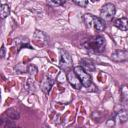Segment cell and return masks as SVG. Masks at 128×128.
Returning <instances> with one entry per match:
<instances>
[{
  "mask_svg": "<svg viewBox=\"0 0 128 128\" xmlns=\"http://www.w3.org/2000/svg\"><path fill=\"white\" fill-rule=\"evenodd\" d=\"M74 72L76 73V75L80 79V81L82 83V86L87 88L88 91H97V87L92 83L91 76L82 67H80V66L74 67Z\"/></svg>",
  "mask_w": 128,
  "mask_h": 128,
  "instance_id": "2",
  "label": "cell"
},
{
  "mask_svg": "<svg viewBox=\"0 0 128 128\" xmlns=\"http://www.w3.org/2000/svg\"><path fill=\"white\" fill-rule=\"evenodd\" d=\"M28 70H27V72L30 74V75H32V76H35L36 74H37V67L35 66V65H33V64H30L28 67Z\"/></svg>",
  "mask_w": 128,
  "mask_h": 128,
  "instance_id": "18",
  "label": "cell"
},
{
  "mask_svg": "<svg viewBox=\"0 0 128 128\" xmlns=\"http://www.w3.org/2000/svg\"><path fill=\"white\" fill-rule=\"evenodd\" d=\"M32 40L37 46H46L49 42L48 36L43 31H40V30H35Z\"/></svg>",
  "mask_w": 128,
  "mask_h": 128,
  "instance_id": "6",
  "label": "cell"
},
{
  "mask_svg": "<svg viewBox=\"0 0 128 128\" xmlns=\"http://www.w3.org/2000/svg\"><path fill=\"white\" fill-rule=\"evenodd\" d=\"M112 61L115 62H123L128 60V49L126 50H115L111 56H110Z\"/></svg>",
  "mask_w": 128,
  "mask_h": 128,
  "instance_id": "8",
  "label": "cell"
},
{
  "mask_svg": "<svg viewBox=\"0 0 128 128\" xmlns=\"http://www.w3.org/2000/svg\"><path fill=\"white\" fill-rule=\"evenodd\" d=\"M59 67L63 71H66V72H69L72 68V58H71L70 54L63 49H60Z\"/></svg>",
  "mask_w": 128,
  "mask_h": 128,
  "instance_id": "4",
  "label": "cell"
},
{
  "mask_svg": "<svg viewBox=\"0 0 128 128\" xmlns=\"http://www.w3.org/2000/svg\"><path fill=\"white\" fill-rule=\"evenodd\" d=\"M5 115L7 116V118H9V119H11V120H17V119L20 117V114H19L18 110L15 109V108H9V109L6 111Z\"/></svg>",
  "mask_w": 128,
  "mask_h": 128,
  "instance_id": "13",
  "label": "cell"
},
{
  "mask_svg": "<svg viewBox=\"0 0 128 128\" xmlns=\"http://www.w3.org/2000/svg\"><path fill=\"white\" fill-rule=\"evenodd\" d=\"M38 84L35 82V80L34 79H31V78H29V79H27V82H26V88L29 90V91H31V92H36L37 90H38Z\"/></svg>",
  "mask_w": 128,
  "mask_h": 128,
  "instance_id": "15",
  "label": "cell"
},
{
  "mask_svg": "<svg viewBox=\"0 0 128 128\" xmlns=\"http://www.w3.org/2000/svg\"><path fill=\"white\" fill-rule=\"evenodd\" d=\"M26 70H28V68H26L25 65H23L22 63L16 65V67H15V71L17 73H23V72H26Z\"/></svg>",
  "mask_w": 128,
  "mask_h": 128,
  "instance_id": "20",
  "label": "cell"
},
{
  "mask_svg": "<svg viewBox=\"0 0 128 128\" xmlns=\"http://www.w3.org/2000/svg\"><path fill=\"white\" fill-rule=\"evenodd\" d=\"M73 2L75 3V4H77L78 6H80V7H86L87 5H88V1L87 0H73Z\"/></svg>",
  "mask_w": 128,
  "mask_h": 128,
  "instance_id": "21",
  "label": "cell"
},
{
  "mask_svg": "<svg viewBox=\"0 0 128 128\" xmlns=\"http://www.w3.org/2000/svg\"><path fill=\"white\" fill-rule=\"evenodd\" d=\"M114 125H115V121H114L113 119H110V120L107 121V126H109V127H113Z\"/></svg>",
  "mask_w": 128,
  "mask_h": 128,
  "instance_id": "22",
  "label": "cell"
},
{
  "mask_svg": "<svg viewBox=\"0 0 128 128\" xmlns=\"http://www.w3.org/2000/svg\"><path fill=\"white\" fill-rule=\"evenodd\" d=\"M10 13V7L8 4H2L0 6V17L2 19L6 18Z\"/></svg>",
  "mask_w": 128,
  "mask_h": 128,
  "instance_id": "16",
  "label": "cell"
},
{
  "mask_svg": "<svg viewBox=\"0 0 128 128\" xmlns=\"http://www.w3.org/2000/svg\"><path fill=\"white\" fill-rule=\"evenodd\" d=\"M42 128H49V127H48V126H43Z\"/></svg>",
  "mask_w": 128,
  "mask_h": 128,
  "instance_id": "24",
  "label": "cell"
},
{
  "mask_svg": "<svg viewBox=\"0 0 128 128\" xmlns=\"http://www.w3.org/2000/svg\"><path fill=\"white\" fill-rule=\"evenodd\" d=\"M116 8L112 3H106L102 6L100 11V18L104 21H111L115 15Z\"/></svg>",
  "mask_w": 128,
  "mask_h": 128,
  "instance_id": "5",
  "label": "cell"
},
{
  "mask_svg": "<svg viewBox=\"0 0 128 128\" xmlns=\"http://www.w3.org/2000/svg\"><path fill=\"white\" fill-rule=\"evenodd\" d=\"M14 128H21V127H16V126H15V127H14Z\"/></svg>",
  "mask_w": 128,
  "mask_h": 128,
  "instance_id": "25",
  "label": "cell"
},
{
  "mask_svg": "<svg viewBox=\"0 0 128 128\" xmlns=\"http://www.w3.org/2000/svg\"><path fill=\"white\" fill-rule=\"evenodd\" d=\"M53 84H54V81H53L52 79H50V78H48V77H44V79H43L42 82H41V86H40V87H41V90H42L45 94H48V93L50 92V90H51Z\"/></svg>",
  "mask_w": 128,
  "mask_h": 128,
  "instance_id": "9",
  "label": "cell"
},
{
  "mask_svg": "<svg viewBox=\"0 0 128 128\" xmlns=\"http://www.w3.org/2000/svg\"><path fill=\"white\" fill-rule=\"evenodd\" d=\"M77 128H81V127H77Z\"/></svg>",
  "mask_w": 128,
  "mask_h": 128,
  "instance_id": "26",
  "label": "cell"
},
{
  "mask_svg": "<svg viewBox=\"0 0 128 128\" xmlns=\"http://www.w3.org/2000/svg\"><path fill=\"white\" fill-rule=\"evenodd\" d=\"M83 21L87 27L93 28L94 30L99 31V32L104 31V29L106 27L104 20H102L100 17H96V16H93L91 14H84Z\"/></svg>",
  "mask_w": 128,
  "mask_h": 128,
  "instance_id": "3",
  "label": "cell"
},
{
  "mask_svg": "<svg viewBox=\"0 0 128 128\" xmlns=\"http://www.w3.org/2000/svg\"><path fill=\"white\" fill-rule=\"evenodd\" d=\"M65 3V0H53V1H48L47 4L49 6H52V7H56V6H59V5H62Z\"/></svg>",
  "mask_w": 128,
  "mask_h": 128,
  "instance_id": "19",
  "label": "cell"
},
{
  "mask_svg": "<svg viewBox=\"0 0 128 128\" xmlns=\"http://www.w3.org/2000/svg\"><path fill=\"white\" fill-rule=\"evenodd\" d=\"M82 46L89 51H92L95 53H100V52L104 51V49H105L106 40L103 36H100V35L93 36V37L86 39L82 43Z\"/></svg>",
  "mask_w": 128,
  "mask_h": 128,
  "instance_id": "1",
  "label": "cell"
},
{
  "mask_svg": "<svg viewBox=\"0 0 128 128\" xmlns=\"http://www.w3.org/2000/svg\"><path fill=\"white\" fill-rule=\"evenodd\" d=\"M120 94H121V101L123 104H128V86L123 85L120 88Z\"/></svg>",
  "mask_w": 128,
  "mask_h": 128,
  "instance_id": "14",
  "label": "cell"
},
{
  "mask_svg": "<svg viewBox=\"0 0 128 128\" xmlns=\"http://www.w3.org/2000/svg\"><path fill=\"white\" fill-rule=\"evenodd\" d=\"M116 117H117V119H118L121 123H124V122H126L127 119H128V113H127L126 110H120V111L117 112Z\"/></svg>",
  "mask_w": 128,
  "mask_h": 128,
  "instance_id": "17",
  "label": "cell"
},
{
  "mask_svg": "<svg viewBox=\"0 0 128 128\" xmlns=\"http://www.w3.org/2000/svg\"><path fill=\"white\" fill-rule=\"evenodd\" d=\"M5 56V48H4V45H2L1 47V58H3Z\"/></svg>",
  "mask_w": 128,
  "mask_h": 128,
  "instance_id": "23",
  "label": "cell"
},
{
  "mask_svg": "<svg viewBox=\"0 0 128 128\" xmlns=\"http://www.w3.org/2000/svg\"><path fill=\"white\" fill-rule=\"evenodd\" d=\"M114 26L122 31H127L128 30V19L125 17L118 18L114 20Z\"/></svg>",
  "mask_w": 128,
  "mask_h": 128,
  "instance_id": "11",
  "label": "cell"
},
{
  "mask_svg": "<svg viewBox=\"0 0 128 128\" xmlns=\"http://www.w3.org/2000/svg\"><path fill=\"white\" fill-rule=\"evenodd\" d=\"M15 42H16L18 51L21 50L22 48H25V47H27V48H29V49H32V47H31L30 44H29V40H28L27 38H18V39H16Z\"/></svg>",
  "mask_w": 128,
  "mask_h": 128,
  "instance_id": "12",
  "label": "cell"
},
{
  "mask_svg": "<svg viewBox=\"0 0 128 128\" xmlns=\"http://www.w3.org/2000/svg\"><path fill=\"white\" fill-rule=\"evenodd\" d=\"M80 67H82L87 73L95 71V65L90 59H81L80 60Z\"/></svg>",
  "mask_w": 128,
  "mask_h": 128,
  "instance_id": "10",
  "label": "cell"
},
{
  "mask_svg": "<svg viewBox=\"0 0 128 128\" xmlns=\"http://www.w3.org/2000/svg\"><path fill=\"white\" fill-rule=\"evenodd\" d=\"M67 80L70 83V85L75 88V89H81L82 88V83L80 81V79L78 78V76L76 75V73L74 72V70H70L69 72H67Z\"/></svg>",
  "mask_w": 128,
  "mask_h": 128,
  "instance_id": "7",
  "label": "cell"
}]
</instances>
